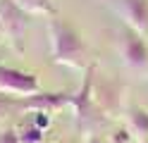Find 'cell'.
I'll return each instance as SVG.
<instances>
[{"label":"cell","instance_id":"1","mask_svg":"<svg viewBox=\"0 0 148 143\" xmlns=\"http://www.w3.org/2000/svg\"><path fill=\"white\" fill-rule=\"evenodd\" d=\"M48 36H50V55L58 64H64L69 69H84L86 67V45L67 22L50 17Z\"/></svg>","mask_w":148,"mask_h":143},{"label":"cell","instance_id":"2","mask_svg":"<svg viewBox=\"0 0 148 143\" xmlns=\"http://www.w3.org/2000/svg\"><path fill=\"white\" fill-rule=\"evenodd\" d=\"M0 24L5 29V38L14 45L17 53L24 50V38L29 34L31 19L26 12H22L12 0H0Z\"/></svg>","mask_w":148,"mask_h":143},{"label":"cell","instance_id":"3","mask_svg":"<svg viewBox=\"0 0 148 143\" xmlns=\"http://www.w3.org/2000/svg\"><path fill=\"white\" fill-rule=\"evenodd\" d=\"M38 88H41V83L36 79V74L0 64V93L14 95V98H26V95L38 93Z\"/></svg>","mask_w":148,"mask_h":143},{"label":"cell","instance_id":"4","mask_svg":"<svg viewBox=\"0 0 148 143\" xmlns=\"http://www.w3.org/2000/svg\"><path fill=\"white\" fill-rule=\"evenodd\" d=\"M119 53H122L124 62L132 69H141L148 67V45L141 34H136L134 29L124 26V31L119 34Z\"/></svg>","mask_w":148,"mask_h":143},{"label":"cell","instance_id":"5","mask_svg":"<svg viewBox=\"0 0 148 143\" xmlns=\"http://www.w3.org/2000/svg\"><path fill=\"white\" fill-rule=\"evenodd\" d=\"M117 12L127 19V26L136 34H148V0H112Z\"/></svg>","mask_w":148,"mask_h":143},{"label":"cell","instance_id":"6","mask_svg":"<svg viewBox=\"0 0 148 143\" xmlns=\"http://www.w3.org/2000/svg\"><path fill=\"white\" fill-rule=\"evenodd\" d=\"M72 105V95L67 93H34L22 98V110H31V112H58L62 107Z\"/></svg>","mask_w":148,"mask_h":143},{"label":"cell","instance_id":"7","mask_svg":"<svg viewBox=\"0 0 148 143\" xmlns=\"http://www.w3.org/2000/svg\"><path fill=\"white\" fill-rule=\"evenodd\" d=\"M124 127L132 138L148 141V110L141 105H127L124 107Z\"/></svg>","mask_w":148,"mask_h":143},{"label":"cell","instance_id":"8","mask_svg":"<svg viewBox=\"0 0 148 143\" xmlns=\"http://www.w3.org/2000/svg\"><path fill=\"white\" fill-rule=\"evenodd\" d=\"M12 3L22 10V12H26V14H53L55 10H53V5H50V0H12Z\"/></svg>","mask_w":148,"mask_h":143},{"label":"cell","instance_id":"9","mask_svg":"<svg viewBox=\"0 0 148 143\" xmlns=\"http://www.w3.org/2000/svg\"><path fill=\"white\" fill-rule=\"evenodd\" d=\"M17 133H19L22 143H45V131L38 129L29 117L24 119V124H22L19 129H17Z\"/></svg>","mask_w":148,"mask_h":143},{"label":"cell","instance_id":"10","mask_svg":"<svg viewBox=\"0 0 148 143\" xmlns=\"http://www.w3.org/2000/svg\"><path fill=\"white\" fill-rule=\"evenodd\" d=\"M19 112H24V110H22V98L0 93V122L7 119L10 114H19Z\"/></svg>","mask_w":148,"mask_h":143},{"label":"cell","instance_id":"11","mask_svg":"<svg viewBox=\"0 0 148 143\" xmlns=\"http://www.w3.org/2000/svg\"><path fill=\"white\" fill-rule=\"evenodd\" d=\"M0 143H22L17 129H3L0 131Z\"/></svg>","mask_w":148,"mask_h":143},{"label":"cell","instance_id":"12","mask_svg":"<svg viewBox=\"0 0 148 143\" xmlns=\"http://www.w3.org/2000/svg\"><path fill=\"white\" fill-rule=\"evenodd\" d=\"M84 143H105V138L100 136V133H86Z\"/></svg>","mask_w":148,"mask_h":143},{"label":"cell","instance_id":"13","mask_svg":"<svg viewBox=\"0 0 148 143\" xmlns=\"http://www.w3.org/2000/svg\"><path fill=\"white\" fill-rule=\"evenodd\" d=\"M5 38V29H3V24H0V41Z\"/></svg>","mask_w":148,"mask_h":143},{"label":"cell","instance_id":"14","mask_svg":"<svg viewBox=\"0 0 148 143\" xmlns=\"http://www.w3.org/2000/svg\"><path fill=\"white\" fill-rule=\"evenodd\" d=\"M60 143H77V141H60Z\"/></svg>","mask_w":148,"mask_h":143},{"label":"cell","instance_id":"15","mask_svg":"<svg viewBox=\"0 0 148 143\" xmlns=\"http://www.w3.org/2000/svg\"><path fill=\"white\" fill-rule=\"evenodd\" d=\"M138 143H148V141H138Z\"/></svg>","mask_w":148,"mask_h":143},{"label":"cell","instance_id":"16","mask_svg":"<svg viewBox=\"0 0 148 143\" xmlns=\"http://www.w3.org/2000/svg\"><path fill=\"white\" fill-rule=\"evenodd\" d=\"M108 143H110V141H108Z\"/></svg>","mask_w":148,"mask_h":143}]
</instances>
